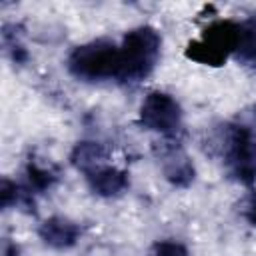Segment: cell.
<instances>
[{
  "label": "cell",
  "mask_w": 256,
  "mask_h": 256,
  "mask_svg": "<svg viewBox=\"0 0 256 256\" xmlns=\"http://www.w3.org/2000/svg\"><path fill=\"white\" fill-rule=\"evenodd\" d=\"M182 108L166 92H150L142 106H140V116L138 122L142 128L160 134L168 142H178L182 132H184V120H182Z\"/></svg>",
  "instance_id": "obj_5"
},
{
  "label": "cell",
  "mask_w": 256,
  "mask_h": 256,
  "mask_svg": "<svg viewBox=\"0 0 256 256\" xmlns=\"http://www.w3.org/2000/svg\"><path fill=\"white\" fill-rule=\"evenodd\" d=\"M164 178L174 188H188L196 178V168L190 156L178 146V142H166L160 152Z\"/></svg>",
  "instance_id": "obj_6"
},
{
  "label": "cell",
  "mask_w": 256,
  "mask_h": 256,
  "mask_svg": "<svg viewBox=\"0 0 256 256\" xmlns=\"http://www.w3.org/2000/svg\"><path fill=\"white\" fill-rule=\"evenodd\" d=\"M150 256H190L188 248L176 240H160L150 248Z\"/></svg>",
  "instance_id": "obj_14"
},
{
  "label": "cell",
  "mask_w": 256,
  "mask_h": 256,
  "mask_svg": "<svg viewBox=\"0 0 256 256\" xmlns=\"http://www.w3.org/2000/svg\"><path fill=\"white\" fill-rule=\"evenodd\" d=\"M162 38L152 26L132 28L120 44V84H138L146 80L160 60Z\"/></svg>",
  "instance_id": "obj_2"
},
{
  "label": "cell",
  "mask_w": 256,
  "mask_h": 256,
  "mask_svg": "<svg viewBox=\"0 0 256 256\" xmlns=\"http://www.w3.org/2000/svg\"><path fill=\"white\" fill-rule=\"evenodd\" d=\"M2 256H20V248L16 242H12L10 238L4 240V246H2Z\"/></svg>",
  "instance_id": "obj_16"
},
{
  "label": "cell",
  "mask_w": 256,
  "mask_h": 256,
  "mask_svg": "<svg viewBox=\"0 0 256 256\" xmlns=\"http://www.w3.org/2000/svg\"><path fill=\"white\" fill-rule=\"evenodd\" d=\"M26 176H28V184H30V190L42 194L46 190H50L58 178H60V172L56 166L52 164H42L38 162L36 158H30L28 164H26Z\"/></svg>",
  "instance_id": "obj_12"
},
{
  "label": "cell",
  "mask_w": 256,
  "mask_h": 256,
  "mask_svg": "<svg viewBox=\"0 0 256 256\" xmlns=\"http://www.w3.org/2000/svg\"><path fill=\"white\" fill-rule=\"evenodd\" d=\"M68 72L82 82L116 80L120 72V46L110 40H92L76 46L68 60Z\"/></svg>",
  "instance_id": "obj_3"
},
{
  "label": "cell",
  "mask_w": 256,
  "mask_h": 256,
  "mask_svg": "<svg viewBox=\"0 0 256 256\" xmlns=\"http://www.w3.org/2000/svg\"><path fill=\"white\" fill-rule=\"evenodd\" d=\"M2 46L6 50V54L10 56V60L14 64H26L28 62V50L24 48V44L20 42L18 34H16V26L6 24L2 28Z\"/></svg>",
  "instance_id": "obj_13"
},
{
  "label": "cell",
  "mask_w": 256,
  "mask_h": 256,
  "mask_svg": "<svg viewBox=\"0 0 256 256\" xmlns=\"http://www.w3.org/2000/svg\"><path fill=\"white\" fill-rule=\"evenodd\" d=\"M84 176H86L88 188L100 198H118L130 186L128 172L122 168H116V166H108V164L100 166Z\"/></svg>",
  "instance_id": "obj_8"
},
{
  "label": "cell",
  "mask_w": 256,
  "mask_h": 256,
  "mask_svg": "<svg viewBox=\"0 0 256 256\" xmlns=\"http://www.w3.org/2000/svg\"><path fill=\"white\" fill-rule=\"evenodd\" d=\"M0 204L4 210L10 208H22L34 212V198L30 188H22L20 184L12 182L10 178H2L0 182Z\"/></svg>",
  "instance_id": "obj_11"
},
{
  "label": "cell",
  "mask_w": 256,
  "mask_h": 256,
  "mask_svg": "<svg viewBox=\"0 0 256 256\" xmlns=\"http://www.w3.org/2000/svg\"><path fill=\"white\" fill-rule=\"evenodd\" d=\"M240 214L242 218L256 228V190H250L242 200H240Z\"/></svg>",
  "instance_id": "obj_15"
},
{
  "label": "cell",
  "mask_w": 256,
  "mask_h": 256,
  "mask_svg": "<svg viewBox=\"0 0 256 256\" xmlns=\"http://www.w3.org/2000/svg\"><path fill=\"white\" fill-rule=\"evenodd\" d=\"M80 234H82L80 224H76L74 220L64 218V216H52V218L44 220L38 228L40 240L54 250L74 248L80 240Z\"/></svg>",
  "instance_id": "obj_7"
},
{
  "label": "cell",
  "mask_w": 256,
  "mask_h": 256,
  "mask_svg": "<svg viewBox=\"0 0 256 256\" xmlns=\"http://www.w3.org/2000/svg\"><path fill=\"white\" fill-rule=\"evenodd\" d=\"M212 146L236 182L244 186L256 182V132L246 122H228L218 128Z\"/></svg>",
  "instance_id": "obj_1"
},
{
  "label": "cell",
  "mask_w": 256,
  "mask_h": 256,
  "mask_svg": "<svg viewBox=\"0 0 256 256\" xmlns=\"http://www.w3.org/2000/svg\"><path fill=\"white\" fill-rule=\"evenodd\" d=\"M106 160H108V148L102 142H94V140L78 142L70 152V164L82 174L106 166Z\"/></svg>",
  "instance_id": "obj_9"
},
{
  "label": "cell",
  "mask_w": 256,
  "mask_h": 256,
  "mask_svg": "<svg viewBox=\"0 0 256 256\" xmlns=\"http://www.w3.org/2000/svg\"><path fill=\"white\" fill-rule=\"evenodd\" d=\"M240 36V22L218 20L210 24L198 40H192L186 48V58L204 66H222L234 56Z\"/></svg>",
  "instance_id": "obj_4"
},
{
  "label": "cell",
  "mask_w": 256,
  "mask_h": 256,
  "mask_svg": "<svg viewBox=\"0 0 256 256\" xmlns=\"http://www.w3.org/2000/svg\"><path fill=\"white\" fill-rule=\"evenodd\" d=\"M236 62L248 68H256V20H244L240 22V36L234 50Z\"/></svg>",
  "instance_id": "obj_10"
}]
</instances>
